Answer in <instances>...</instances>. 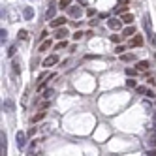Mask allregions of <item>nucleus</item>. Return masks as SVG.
<instances>
[{
	"instance_id": "5701e85b",
	"label": "nucleus",
	"mask_w": 156,
	"mask_h": 156,
	"mask_svg": "<svg viewBox=\"0 0 156 156\" xmlns=\"http://www.w3.org/2000/svg\"><path fill=\"white\" fill-rule=\"evenodd\" d=\"M126 73H128L130 77H133V75L137 73V70H136V68H128V70H126Z\"/></svg>"
},
{
	"instance_id": "f704fd0d",
	"label": "nucleus",
	"mask_w": 156,
	"mask_h": 156,
	"mask_svg": "<svg viewBox=\"0 0 156 156\" xmlns=\"http://www.w3.org/2000/svg\"><path fill=\"white\" fill-rule=\"evenodd\" d=\"M151 43H152V47H156V34L151 38Z\"/></svg>"
},
{
	"instance_id": "412c9836",
	"label": "nucleus",
	"mask_w": 156,
	"mask_h": 156,
	"mask_svg": "<svg viewBox=\"0 0 156 156\" xmlns=\"http://www.w3.org/2000/svg\"><path fill=\"white\" fill-rule=\"evenodd\" d=\"M17 36H19L21 40H27V36H28V32H27V30L23 28V30H19V34H17Z\"/></svg>"
},
{
	"instance_id": "f8f14e48",
	"label": "nucleus",
	"mask_w": 156,
	"mask_h": 156,
	"mask_svg": "<svg viewBox=\"0 0 156 156\" xmlns=\"http://www.w3.org/2000/svg\"><path fill=\"white\" fill-rule=\"evenodd\" d=\"M43 119H45V111L40 109V111H38V115H36V117H32V124H36V122H40V120H43Z\"/></svg>"
},
{
	"instance_id": "9d476101",
	"label": "nucleus",
	"mask_w": 156,
	"mask_h": 156,
	"mask_svg": "<svg viewBox=\"0 0 156 156\" xmlns=\"http://www.w3.org/2000/svg\"><path fill=\"white\" fill-rule=\"evenodd\" d=\"M66 36H68V30H66V27H64V28H57V32H55V38H58V40H64Z\"/></svg>"
},
{
	"instance_id": "2eb2a0df",
	"label": "nucleus",
	"mask_w": 156,
	"mask_h": 156,
	"mask_svg": "<svg viewBox=\"0 0 156 156\" xmlns=\"http://www.w3.org/2000/svg\"><path fill=\"white\" fill-rule=\"evenodd\" d=\"M58 8H60V9H70V8H72V0H60V2H58Z\"/></svg>"
},
{
	"instance_id": "b1692460",
	"label": "nucleus",
	"mask_w": 156,
	"mask_h": 156,
	"mask_svg": "<svg viewBox=\"0 0 156 156\" xmlns=\"http://www.w3.org/2000/svg\"><path fill=\"white\" fill-rule=\"evenodd\" d=\"M55 92H53V88H49V90H45V94H43V98H45V100H49L51 96H53Z\"/></svg>"
},
{
	"instance_id": "1a4fd4ad",
	"label": "nucleus",
	"mask_w": 156,
	"mask_h": 156,
	"mask_svg": "<svg viewBox=\"0 0 156 156\" xmlns=\"http://www.w3.org/2000/svg\"><path fill=\"white\" fill-rule=\"evenodd\" d=\"M0 143H2V147H0V156H6V133L4 132L0 133Z\"/></svg>"
},
{
	"instance_id": "f257e3e1",
	"label": "nucleus",
	"mask_w": 156,
	"mask_h": 156,
	"mask_svg": "<svg viewBox=\"0 0 156 156\" xmlns=\"http://www.w3.org/2000/svg\"><path fill=\"white\" fill-rule=\"evenodd\" d=\"M15 143H17V149H19V151H23V149H25V145H27V133L17 132V136H15Z\"/></svg>"
},
{
	"instance_id": "c85d7f7f",
	"label": "nucleus",
	"mask_w": 156,
	"mask_h": 156,
	"mask_svg": "<svg viewBox=\"0 0 156 156\" xmlns=\"http://www.w3.org/2000/svg\"><path fill=\"white\" fill-rule=\"evenodd\" d=\"M111 41H113V43H119V41H120V36L113 34V36H111Z\"/></svg>"
},
{
	"instance_id": "39448f33",
	"label": "nucleus",
	"mask_w": 156,
	"mask_h": 156,
	"mask_svg": "<svg viewBox=\"0 0 156 156\" xmlns=\"http://www.w3.org/2000/svg\"><path fill=\"white\" fill-rule=\"evenodd\" d=\"M81 13H83V9H81L79 6H72V8L68 9V15H70V17H73V19H79V17H81Z\"/></svg>"
},
{
	"instance_id": "a211bd4d",
	"label": "nucleus",
	"mask_w": 156,
	"mask_h": 156,
	"mask_svg": "<svg viewBox=\"0 0 156 156\" xmlns=\"http://www.w3.org/2000/svg\"><path fill=\"white\" fill-rule=\"evenodd\" d=\"M132 21H133L132 13H122V23H132Z\"/></svg>"
},
{
	"instance_id": "aec40b11",
	"label": "nucleus",
	"mask_w": 156,
	"mask_h": 156,
	"mask_svg": "<svg viewBox=\"0 0 156 156\" xmlns=\"http://www.w3.org/2000/svg\"><path fill=\"white\" fill-rule=\"evenodd\" d=\"M12 68H13V73H21V64L19 62H13Z\"/></svg>"
},
{
	"instance_id": "c9c22d12",
	"label": "nucleus",
	"mask_w": 156,
	"mask_h": 156,
	"mask_svg": "<svg viewBox=\"0 0 156 156\" xmlns=\"http://www.w3.org/2000/svg\"><path fill=\"white\" fill-rule=\"evenodd\" d=\"M115 51H117V53H122V51H124V45H119V47H117Z\"/></svg>"
},
{
	"instance_id": "bb28decb",
	"label": "nucleus",
	"mask_w": 156,
	"mask_h": 156,
	"mask_svg": "<svg viewBox=\"0 0 156 156\" xmlns=\"http://www.w3.org/2000/svg\"><path fill=\"white\" fill-rule=\"evenodd\" d=\"M136 83H137V81L133 79V77H130V79L126 81V85H128V87H136Z\"/></svg>"
},
{
	"instance_id": "393cba45",
	"label": "nucleus",
	"mask_w": 156,
	"mask_h": 156,
	"mask_svg": "<svg viewBox=\"0 0 156 156\" xmlns=\"http://www.w3.org/2000/svg\"><path fill=\"white\" fill-rule=\"evenodd\" d=\"M149 92V88H145V87H137V94H147Z\"/></svg>"
},
{
	"instance_id": "4be33fe9",
	"label": "nucleus",
	"mask_w": 156,
	"mask_h": 156,
	"mask_svg": "<svg viewBox=\"0 0 156 156\" xmlns=\"http://www.w3.org/2000/svg\"><path fill=\"white\" fill-rule=\"evenodd\" d=\"M15 53H17V47H15V45H12V47L8 49V57H13Z\"/></svg>"
},
{
	"instance_id": "ddd939ff",
	"label": "nucleus",
	"mask_w": 156,
	"mask_h": 156,
	"mask_svg": "<svg viewBox=\"0 0 156 156\" xmlns=\"http://www.w3.org/2000/svg\"><path fill=\"white\" fill-rule=\"evenodd\" d=\"M23 17H25L27 21H30L32 17H34V9H32V8H25V9H23Z\"/></svg>"
},
{
	"instance_id": "72a5a7b5",
	"label": "nucleus",
	"mask_w": 156,
	"mask_h": 156,
	"mask_svg": "<svg viewBox=\"0 0 156 156\" xmlns=\"http://www.w3.org/2000/svg\"><path fill=\"white\" fill-rule=\"evenodd\" d=\"M36 132H38V128H34V126H32V128L28 130V136H34V133H36Z\"/></svg>"
},
{
	"instance_id": "e433bc0d",
	"label": "nucleus",
	"mask_w": 156,
	"mask_h": 156,
	"mask_svg": "<svg viewBox=\"0 0 156 156\" xmlns=\"http://www.w3.org/2000/svg\"><path fill=\"white\" fill-rule=\"evenodd\" d=\"M154 119H156V113H154Z\"/></svg>"
},
{
	"instance_id": "473e14b6",
	"label": "nucleus",
	"mask_w": 156,
	"mask_h": 156,
	"mask_svg": "<svg viewBox=\"0 0 156 156\" xmlns=\"http://www.w3.org/2000/svg\"><path fill=\"white\" fill-rule=\"evenodd\" d=\"M94 13H96V9H92V8H90V9H87V15H88V17H92Z\"/></svg>"
},
{
	"instance_id": "6ab92c4d",
	"label": "nucleus",
	"mask_w": 156,
	"mask_h": 156,
	"mask_svg": "<svg viewBox=\"0 0 156 156\" xmlns=\"http://www.w3.org/2000/svg\"><path fill=\"white\" fill-rule=\"evenodd\" d=\"M133 58H136V57H133V55H122V57H120V60H124V62H130V60H133Z\"/></svg>"
},
{
	"instance_id": "7c9ffc66",
	"label": "nucleus",
	"mask_w": 156,
	"mask_h": 156,
	"mask_svg": "<svg viewBox=\"0 0 156 156\" xmlns=\"http://www.w3.org/2000/svg\"><path fill=\"white\" fill-rule=\"evenodd\" d=\"M79 38H83V32L79 30V32H75V34H73V40H79Z\"/></svg>"
},
{
	"instance_id": "dca6fc26",
	"label": "nucleus",
	"mask_w": 156,
	"mask_h": 156,
	"mask_svg": "<svg viewBox=\"0 0 156 156\" xmlns=\"http://www.w3.org/2000/svg\"><path fill=\"white\" fill-rule=\"evenodd\" d=\"M109 27L113 28V30H119L120 28V21L119 19H109Z\"/></svg>"
},
{
	"instance_id": "9b49d317",
	"label": "nucleus",
	"mask_w": 156,
	"mask_h": 156,
	"mask_svg": "<svg viewBox=\"0 0 156 156\" xmlns=\"http://www.w3.org/2000/svg\"><path fill=\"white\" fill-rule=\"evenodd\" d=\"M149 66H151V64H149V60H141V62H137V64H136V70H137V72H139V70H141V72H145V70H149Z\"/></svg>"
},
{
	"instance_id": "20e7f679",
	"label": "nucleus",
	"mask_w": 156,
	"mask_h": 156,
	"mask_svg": "<svg viewBox=\"0 0 156 156\" xmlns=\"http://www.w3.org/2000/svg\"><path fill=\"white\" fill-rule=\"evenodd\" d=\"M58 62V55H49L47 58H43V66H45V68H49V66H55Z\"/></svg>"
},
{
	"instance_id": "f03ea898",
	"label": "nucleus",
	"mask_w": 156,
	"mask_h": 156,
	"mask_svg": "<svg viewBox=\"0 0 156 156\" xmlns=\"http://www.w3.org/2000/svg\"><path fill=\"white\" fill-rule=\"evenodd\" d=\"M143 28H145V32H147L149 40H151L154 34H152V27H151V17H149V15H145V17H143Z\"/></svg>"
},
{
	"instance_id": "f3484780",
	"label": "nucleus",
	"mask_w": 156,
	"mask_h": 156,
	"mask_svg": "<svg viewBox=\"0 0 156 156\" xmlns=\"http://www.w3.org/2000/svg\"><path fill=\"white\" fill-rule=\"evenodd\" d=\"M55 13H57V8H53V6H51L47 12H45V17H47V19H55Z\"/></svg>"
},
{
	"instance_id": "a878e982",
	"label": "nucleus",
	"mask_w": 156,
	"mask_h": 156,
	"mask_svg": "<svg viewBox=\"0 0 156 156\" xmlns=\"http://www.w3.org/2000/svg\"><path fill=\"white\" fill-rule=\"evenodd\" d=\"M0 38H2V43H4V41H6V38H8V32H6L4 28L0 30Z\"/></svg>"
},
{
	"instance_id": "cd10ccee",
	"label": "nucleus",
	"mask_w": 156,
	"mask_h": 156,
	"mask_svg": "<svg viewBox=\"0 0 156 156\" xmlns=\"http://www.w3.org/2000/svg\"><path fill=\"white\" fill-rule=\"evenodd\" d=\"M64 47H66V41H60V43H57V47H55V49L60 51V49H64Z\"/></svg>"
},
{
	"instance_id": "c756f323",
	"label": "nucleus",
	"mask_w": 156,
	"mask_h": 156,
	"mask_svg": "<svg viewBox=\"0 0 156 156\" xmlns=\"http://www.w3.org/2000/svg\"><path fill=\"white\" fill-rule=\"evenodd\" d=\"M145 156H156V149H151V151H147V152H145Z\"/></svg>"
},
{
	"instance_id": "4468645a",
	"label": "nucleus",
	"mask_w": 156,
	"mask_h": 156,
	"mask_svg": "<svg viewBox=\"0 0 156 156\" xmlns=\"http://www.w3.org/2000/svg\"><path fill=\"white\" fill-rule=\"evenodd\" d=\"M53 45V41L51 40H45V41H43L41 43V45H40V53H45V51H49V47Z\"/></svg>"
},
{
	"instance_id": "423d86ee",
	"label": "nucleus",
	"mask_w": 156,
	"mask_h": 156,
	"mask_svg": "<svg viewBox=\"0 0 156 156\" xmlns=\"http://www.w3.org/2000/svg\"><path fill=\"white\" fill-rule=\"evenodd\" d=\"M64 23H68V21H66V17H57V19H53L51 27H53V28H62Z\"/></svg>"
},
{
	"instance_id": "7ed1b4c3",
	"label": "nucleus",
	"mask_w": 156,
	"mask_h": 156,
	"mask_svg": "<svg viewBox=\"0 0 156 156\" xmlns=\"http://www.w3.org/2000/svg\"><path fill=\"white\" fill-rule=\"evenodd\" d=\"M143 41H145V40H143V36L136 34V36H133V38L128 41V45H130V47H141V45H143Z\"/></svg>"
},
{
	"instance_id": "0eeeda50",
	"label": "nucleus",
	"mask_w": 156,
	"mask_h": 156,
	"mask_svg": "<svg viewBox=\"0 0 156 156\" xmlns=\"http://www.w3.org/2000/svg\"><path fill=\"white\" fill-rule=\"evenodd\" d=\"M53 75H55V73H51V72H43V73H40V75H38V85H40V83H43V81L53 79Z\"/></svg>"
},
{
	"instance_id": "6e6552de",
	"label": "nucleus",
	"mask_w": 156,
	"mask_h": 156,
	"mask_svg": "<svg viewBox=\"0 0 156 156\" xmlns=\"http://www.w3.org/2000/svg\"><path fill=\"white\" fill-rule=\"evenodd\" d=\"M130 36H136V27H126L122 30V38H130Z\"/></svg>"
},
{
	"instance_id": "2f4dec72",
	"label": "nucleus",
	"mask_w": 156,
	"mask_h": 156,
	"mask_svg": "<svg viewBox=\"0 0 156 156\" xmlns=\"http://www.w3.org/2000/svg\"><path fill=\"white\" fill-rule=\"evenodd\" d=\"M6 109H8V111H13V104H12V102H6Z\"/></svg>"
}]
</instances>
